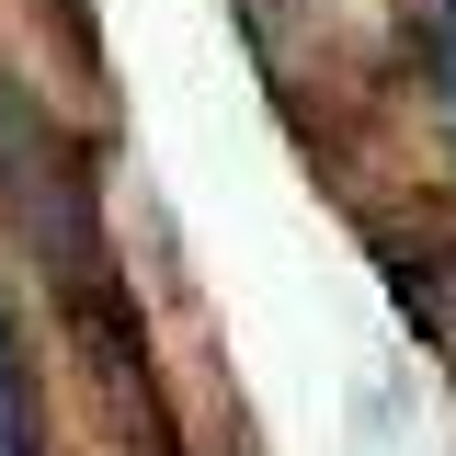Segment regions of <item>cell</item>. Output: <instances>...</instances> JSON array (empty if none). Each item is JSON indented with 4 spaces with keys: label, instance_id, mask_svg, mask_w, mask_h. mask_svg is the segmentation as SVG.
I'll return each instance as SVG.
<instances>
[{
    "label": "cell",
    "instance_id": "1",
    "mask_svg": "<svg viewBox=\"0 0 456 456\" xmlns=\"http://www.w3.org/2000/svg\"><path fill=\"white\" fill-rule=\"evenodd\" d=\"M445 35H456V0H445Z\"/></svg>",
    "mask_w": 456,
    "mask_h": 456
}]
</instances>
